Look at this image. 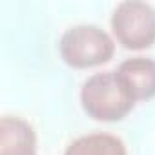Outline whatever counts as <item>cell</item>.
I'll use <instances>...</instances> for the list:
<instances>
[{
	"mask_svg": "<svg viewBox=\"0 0 155 155\" xmlns=\"http://www.w3.org/2000/svg\"><path fill=\"white\" fill-rule=\"evenodd\" d=\"M64 155H128L126 144L120 137L111 133H88L75 139Z\"/></svg>",
	"mask_w": 155,
	"mask_h": 155,
	"instance_id": "cell-6",
	"label": "cell"
},
{
	"mask_svg": "<svg viewBox=\"0 0 155 155\" xmlns=\"http://www.w3.org/2000/svg\"><path fill=\"white\" fill-rule=\"evenodd\" d=\"M111 31L124 49H148L155 44V9L140 0L120 2L111 15Z\"/></svg>",
	"mask_w": 155,
	"mask_h": 155,
	"instance_id": "cell-3",
	"label": "cell"
},
{
	"mask_svg": "<svg viewBox=\"0 0 155 155\" xmlns=\"http://www.w3.org/2000/svg\"><path fill=\"white\" fill-rule=\"evenodd\" d=\"M58 51L69 68L88 69L110 62L115 53V42L99 26L82 24L64 31L58 42Z\"/></svg>",
	"mask_w": 155,
	"mask_h": 155,
	"instance_id": "cell-2",
	"label": "cell"
},
{
	"mask_svg": "<svg viewBox=\"0 0 155 155\" xmlns=\"http://www.w3.org/2000/svg\"><path fill=\"white\" fill-rule=\"evenodd\" d=\"M0 155H37V135L28 120L9 115L2 117Z\"/></svg>",
	"mask_w": 155,
	"mask_h": 155,
	"instance_id": "cell-5",
	"label": "cell"
},
{
	"mask_svg": "<svg viewBox=\"0 0 155 155\" xmlns=\"http://www.w3.org/2000/svg\"><path fill=\"white\" fill-rule=\"evenodd\" d=\"M119 81L133 102L151 101L155 97V60L133 57L115 69Z\"/></svg>",
	"mask_w": 155,
	"mask_h": 155,
	"instance_id": "cell-4",
	"label": "cell"
},
{
	"mask_svg": "<svg viewBox=\"0 0 155 155\" xmlns=\"http://www.w3.org/2000/svg\"><path fill=\"white\" fill-rule=\"evenodd\" d=\"M81 104L88 117L101 122L122 120L135 106V102L122 88L115 71H102L91 75L82 84Z\"/></svg>",
	"mask_w": 155,
	"mask_h": 155,
	"instance_id": "cell-1",
	"label": "cell"
}]
</instances>
